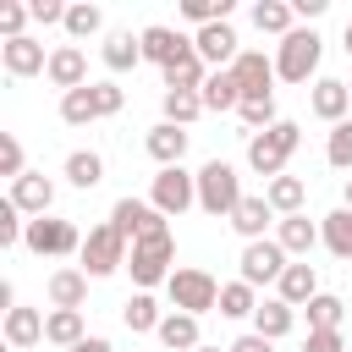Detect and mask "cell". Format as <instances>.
Wrapping results in <instances>:
<instances>
[{"label": "cell", "instance_id": "1", "mask_svg": "<svg viewBox=\"0 0 352 352\" xmlns=\"http://www.w3.org/2000/svg\"><path fill=\"white\" fill-rule=\"evenodd\" d=\"M126 270H132V286H138V292L165 286V280L176 275V236H170V226H160V231L138 236V242H132V253H126Z\"/></svg>", "mask_w": 352, "mask_h": 352}, {"label": "cell", "instance_id": "2", "mask_svg": "<svg viewBox=\"0 0 352 352\" xmlns=\"http://www.w3.org/2000/svg\"><path fill=\"white\" fill-rule=\"evenodd\" d=\"M297 143H302V126L297 121H275L270 132H253L248 138V165L264 182H275V176H286V160L297 154Z\"/></svg>", "mask_w": 352, "mask_h": 352}, {"label": "cell", "instance_id": "3", "mask_svg": "<svg viewBox=\"0 0 352 352\" xmlns=\"http://www.w3.org/2000/svg\"><path fill=\"white\" fill-rule=\"evenodd\" d=\"M242 198H248V192H242V176H236V165H226V160H209V165L198 170V209H204V214H214V220H231Z\"/></svg>", "mask_w": 352, "mask_h": 352}, {"label": "cell", "instance_id": "4", "mask_svg": "<svg viewBox=\"0 0 352 352\" xmlns=\"http://www.w3.org/2000/svg\"><path fill=\"white\" fill-rule=\"evenodd\" d=\"M319 55H324V38L314 28H292L280 44H275V77L280 82H308L319 72Z\"/></svg>", "mask_w": 352, "mask_h": 352}, {"label": "cell", "instance_id": "5", "mask_svg": "<svg viewBox=\"0 0 352 352\" xmlns=\"http://www.w3.org/2000/svg\"><path fill=\"white\" fill-rule=\"evenodd\" d=\"M165 297H170V308L176 314H214L220 308V280L209 275V270H192V264H182L170 280H165Z\"/></svg>", "mask_w": 352, "mask_h": 352}, {"label": "cell", "instance_id": "6", "mask_svg": "<svg viewBox=\"0 0 352 352\" xmlns=\"http://www.w3.org/2000/svg\"><path fill=\"white\" fill-rule=\"evenodd\" d=\"M126 253H132V242L104 220V226H94L88 236H82V275L88 280H99V275H116V270H126Z\"/></svg>", "mask_w": 352, "mask_h": 352}, {"label": "cell", "instance_id": "7", "mask_svg": "<svg viewBox=\"0 0 352 352\" xmlns=\"http://www.w3.org/2000/svg\"><path fill=\"white\" fill-rule=\"evenodd\" d=\"M148 204H154L165 220H176V214H187V209H198V176H187L182 165H165V170L148 182Z\"/></svg>", "mask_w": 352, "mask_h": 352}, {"label": "cell", "instance_id": "8", "mask_svg": "<svg viewBox=\"0 0 352 352\" xmlns=\"http://www.w3.org/2000/svg\"><path fill=\"white\" fill-rule=\"evenodd\" d=\"M22 248H28V253H38V258H66V253H82V231H77L72 220L38 214V220H28Z\"/></svg>", "mask_w": 352, "mask_h": 352}, {"label": "cell", "instance_id": "9", "mask_svg": "<svg viewBox=\"0 0 352 352\" xmlns=\"http://www.w3.org/2000/svg\"><path fill=\"white\" fill-rule=\"evenodd\" d=\"M286 264H292V258H286V248H280L275 236L248 242V248H242V258H236V270H242V280H248L253 292H258V286H275V280L286 275Z\"/></svg>", "mask_w": 352, "mask_h": 352}, {"label": "cell", "instance_id": "10", "mask_svg": "<svg viewBox=\"0 0 352 352\" xmlns=\"http://www.w3.org/2000/svg\"><path fill=\"white\" fill-rule=\"evenodd\" d=\"M192 50L204 55V66H209V72H231V66H236V55H242V38H236V28H231V22H209V28H198V33H192Z\"/></svg>", "mask_w": 352, "mask_h": 352}, {"label": "cell", "instance_id": "11", "mask_svg": "<svg viewBox=\"0 0 352 352\" xmlns=\"http://www.w3.org/2000/svg\"><path fill=\"white\" fill-rule=\"evenodd\" d=\"M110 226H116L126 242H138V236L160 231V226H165V214H160L148 198H116V209H110Z\"/></svg>", "mask_w": 352, "mask_h": 352}, {"label": "cell", "instance_id": "12", "mask_svg": "<svg viewBox=\"0 0 352 352\" xmlns=\"http://www.w3.org/2000/svg\"><path fill=\"white\" fill-rule=\"evenodd\" d=\"M231 77H236L242 99H270V82H275V60H270L264 50H242V55H236V66H231Z\"/></svg>", "mask_w": 352, "mask_h": 352}, {"label": "cell", "instance_id": "13", "mask_svg": "<svg viewBox=\"0 0 352 352\" xmlns=\"http://www.w3.org/2000/svg\"><path fill=\"white\" fill-rule=\"evenodd\" d=\"M138 38H143V60H148V66H160V72H165L176 55H187V50H192V38H182V33H176V28H165V22L143 28Z\"/></svg>", "mask_w": 352, "mask_h": 352}, {"label": "cell", "instance_id": "14", "mask_svg": "<svg viewBox=\"0 0 352 352\" xmlns=\"http://www.w3.org/2000/svg\"><path fill=\"white\" fill-rule=\"evenodd\" d=\"M60 94H72V88H88V55L77 50V44H60V50H50V72H44Z\"/></svg>", "mask_w": 352, "mask_h": 352}, {"label": "cell", "instance_id": "15", "mask_svg": "<svg viewBox=\"0 0 352 352\" xmlns=\"http://www.w3.org/2000/svg\"><path fill=\"white\" fill-rule=\"evenodd\" d=\"M308 104H314V116H319V121L341 126V121H346V110H352V88H346L341 77H319V82H314V94H308Z\"/></svg>", "mask_w": 352, "mask_h": 352}, {"label": "cell", "instance_id": "16", "mask_svg": "<svg viewBox=\"0 0 352 352\" xmlns=\"http://www.w3.org/2000/svg\"><path fill=\"white\" fill-rule=\"evenodd\" d=\"M6 198H11L22 214H33V220H38V214H50V204H55V182H50V176H38V170H28V176H16V182H11V192H6Z\"/></svg>", "mask_w": 352, "mask_h": 352}, {"label": "cell", "instance_id": "17", "mask_svg": "<svg viewBox=\"0 0 352 352\" xmlns=\"http://www.w3.org/2000/svg\"><path fill=\"white\" fill-rule=\"evenodd\" d=\"M0 66L11 77H38V72H50V55L38 38H11V44H0Z\"/></svg>", "mask_w": 352, "mask_h": 352}, {"label": "cell", "instance_id": "18", "mask_svg": "<svg viewBox=\"0 0 352 352\" xmlns=\"http://www.w3.org/2000/svg\"><path fill=\"white\" fill-rule=\"evenodd\" d=\"M275 242L286 248V258H302L308 264V253L319 248V226L308 214H286V220H275Z\"/></svg>", "mask_w": 352, "mask_h": 352}, {"label": "cell", "instance_id": "19", "mask_svg": "<svg viewBox=\"0 0 352 352\" xmlns=\"http://www.w3.org/2000/svg\"><path fill=\"white\" fill-rule=\"evenodd\" d=\"M143 148H148V160H154L160 170H165V165H182V154H187V126H170V121H160V126H148Z\"/></svg>", "mask_w": 352, "mask_h": 352}, {"label": "cell", "instance_id": "20", "mask_svg": "<svg viewBox=\"0 0 352 352\" xmlns=\"http://www.w3.org/2000/svg\"><path fill=\"white\" fill-rule=\"evenodd\" d=\"M275 297L292 302V308H308L319 297V270L314 264H286V275L275 280Z\"/></svg>", "mask_w": 352, "mask_h": 352}, {"label": "cell", "instance_id": "21", "mask_svg": "<svg viewBox=\"0 0 352 352\" xmlns=\"http://www.w3.org/2000/svg\"><path fill=\"white\" fill-rule=\"evenodd\" d=\"M270 220H275L270 198H264V192H248V198L236 204V214H231V231L248 236V242H264V226H270Z\"/></svg>", "mask_w": 352, "mask_h": 352}, {"label": "cell", "instance_id": "22", "mask_svg": "<svg viewBox=\"0 0 352 352\" xmlns=\"http://www.w3.org/2000/svg\"><path fill=\"white\" fill-rule=\"evenodd\" d=\"M44 297H50V308H82L88 302V275L82 270H50Z\"/></svg>", "mask_w": 352, "mask_h": 352}, {"label": "cell", "instance_id": "23", "mask_svg": "<svg viewBox=\"0 0 352 352\" xmlns=\"http://www.w3.org/2000/svg\"><path fill=\"white\" fill-rule=\"evenodd\" d=\"M44 341L60 346V352H72L77 341H88V330H82V308H50V314H44Z\"/></svg>", "mask_w": 352, "mask_h": 352}, {"label": "cell", "instance_id": "24", "mask_svg": "<svg viewBox=\"0 0 352 352\" xmlns=\"http://www.w3.org/2000/svg\"><path fill=\"white\" fill-rule=\"evenodd\" d=\"M154 336H160V346H165V352H198V346H204L198 319H192V314H176V308L160 319V330H154Z\"/></svg>", "mask_w": 352, "mask_h": 352}, {"label": "cell", "instance_id": "25", "mask_svg": "<svg viewBox=\"0 0 352 352\" xmlns=\"http://www.w3.org/2000/svg\"><path fill=\"white\" fill-rule=\"evenodd\" d=\"M0 336H6V346H38L44 341V314L38 308H11L6 314V324H0Z\"/></svg>", "mask_w": 352, "mask_h": 352}, {"label": "cell", "instance_id": "26", "mask_svg": "<svg viewBox=\"0 0 352 352\" xmlns=\"http://www.w3.org/2000/svg\"><path fill=\"white\" fill-rule=\"evenodd\" d=\"M292 324H297V308H292V302H280V297H264V302H258V314H253V330H258L264 341L292 336Z\"/></svg>", "mask_w": 352, "mask_h": 352}, {"label": "cell", "instance_id": "27", "mask_svg": "<svg viewBox=\"0 0 352 352\" xmlns=\"http://www.w3.org/2000/svg\"><path fill=\"white\" fill-rule=\"evenodd\" d=\"M99 55H104L110 72H132V66L143 60V38L126 33V28H116V33H104V50H99Z\"/></svg>", "mask_w": 352, "mask_h": 352}, {"label": "cell", "instance_id": "28", "mask_svg": "<svg viewBox=\"0 0 352 352\" xmlns=\"http://www.w3.org/2000/svg\"><path fill=\"white\" fill-rule=\"evenodd\" d=\"M204 82H209V66H204L198 50H187V55H176V60L165 66V88H192V94H204Z\"/></svg>", "mask_w": 352, "mask_h": 352}, {"label": "cell", "instance_id": "29", "mask_svg": "<svg viewBox=\"0 0 352 352\" xmlns=\"http://www.w3.org/2000/svg\"><path fill=\"white\" fill-rule=\"evenodd\" d=\"M264 198H270V209L286 220V214H302L308 187H302V176H275V182H264Z\"/></svg>", "mask_w": 352, "mask_h": 352}, {"label": "cell", "instance_id": "30", "mask_svg": "<svg viewBox=\"0 0 352 352\" xmlns=\"http://www.w3.org/2000/svg\"><path fill=\"white\" fill-rule=\"evenodd\" d=\"M160 110H165V121H170V126H192V121L204 116V94H192V88H165Z\"/></svg>", "mask_w": 352, "mask_h": 352}, {"label": "cell", "instance_id": "31", "mask_svg": "<svg viewBox=\"0 0 352 352\" xmlns=\"http://www.w3.org/2000/svg\"><path fill=\"white\" fill-rule=\"evenodd\" d=\"M160 302H154V292H132L126 297V308H121V324L132 330V336H143V330H160Z\"/></svg>", "mask_w": 352, "mask_h": 352}, {"label": "cell", "instance_id": "32", "mask_svg": "<svg viewBox=\"0 0 352 352\" xmlns=\"http://www.w3.org/2000/svg\"><path fill=\"white\" fill-rule=\"evenodd\" d=\"M319 242L336 253V258H352V209H330L319 220Z\"/></svg>", "mask_w": 352, "mask_h": 352}, {"label": "cell", "instance_id": "33", "mask_svg": "<svg viewBox=\"0 0 352 352\" xmlns=\"http://www.w3.org/2000/svg\"><path fill=\"white\" fill-rule=\"evenodd\" d=\"M220 314H226V319H253V314H258V292H253L242 275L226 280V286H220Z\"/></svg>", "mask_w": 352, "mask_h": 352}, {"label": "cell", "instance_id": "34", "mask_svg": "<svg viewBox=\"0 0 352 352\" xmlns=\"http://www.w3.org/2000/svg\"><path fill=\"white\" fill-rule=\"evenodd\" d=\"M292 16H297V11H292L286 0H258V6H253V28H258V33H275V38H286V33L297 28Z\"/></svg>", "mask_w": 352, "mask_h": 352}, {"label": "cell", "instance_id": "35", "mask_svg": "<svg viewBox=\"0 0 352 352\" xmlns=\"http://www.w3.org/2000/svg\"><path fill=\"white\" fill-rule=\"evenodd\" d=\"M66 182H72V187H82V192H88V187H99V182H104V160H99L94 148L66 154Z\"/></svg>", "mask_w": 352, "mask_h": 352}, {"label": "cell", "instance_id": "36", "mask_svg": "<svg viewBox=\"0 0 352 352\" xmlns=\"http://www.w3.org/2000/svg\"><path fill=\"white\" fill-rule=\"evenodd\" d=\"M236 104H242L236 77H231V72H209V82H204V110H236Z\"/></svg>", "mask_w": 352, "mask_h": 352}, {"label": "cell", "instance_id": "37", "mask_svg": "<svg viewBox=\"0 0 352 352\" xmlns=\"http://www.w3.org/2000/svg\"><path fill=\"white\" fill-rule=\"evenodd\" d=\"M60 121H66V126H88V121H99L94 82H88V88H72V94H60Z\"/></svg>", "mask_w": 352, "mask_h": 352}, {"label": "cell", "instance_id": "38", "mask_svg": "<svg viewBox=\"0 0 352 352\" xmlns=\"http://www.w3.org/2000/svg\"><path fill=\"white\" fill-rule=\"evenodd\" d=\"M302 314H308V330H341V314H346V302H341L336 292H319V297H314Z\"/></svg>", "mask_w": 352, "mask_h": 352}, {"label": "cell", "instance_id": "39", "mask_svg": "<svg viewBox=\"0 0 352 352\" xmlns=\"http://www.w3.org/2000/svg\"><path fill=\"white\" fill-rule=\"evenodd\" d=\"M236 116H242L248 138H253V132H270V126L280 121V116H275V94H270V99H242V104H236Z\"/></svg>", "mask_w": 352, "mask_h": 352}, {"label": "cell", "instance_id": "40", "mask_svg": "<svg viewBox=\"0 0 352 352\" xmlns=\"http://www.w3.org/2000/svg\"><path fill=\"white\" fill-rule=\"evenodd\" d=\"M99 28H104V11L99 6H88V0L82 6H66V33L72 38H94Z\"/></svg>", "mask_w": 352, "mask_h": 352}, {"label": "cell", "instance_id": "41", "mask_svg": "<svg viewBox=\"0 0 352 352\" xmlns=\"http://www.w3.org/2000/svg\"><path fill=\"white\" fill-rule=\"evenodd\" d=\"M182 16L209 28V22H231V0H182Z\"/></svg>", "mask_w": 352, "mask_h": 352}, {"label": "cell", "instance_id": "42", "mask_svg": "<svg viewBox=\"0 0 352 352\" xmlns=\"http://www.w3.org/2000/svg\"><path fill=\"white\" fill-rule=\"evenodd\" d=\"M324 160H330L336 170H352V121L330 126V138H324Z\"/></svg>", "mask_w": 352, "mask_h": 352}, {"label": "cell", "instance_id": "43", "mask_svg": "<svg viewBox=\"0 0 352 352\" xmlns=\"http://www.w3.org/2000/svg\"><path fill=\"white\" fill-rule=\"evenodd\" d=\"M22 236H28V220H22V209L6 198V204H0V248H16Z\"/></svg>", "mask_w": 352, "mask_h": 352}, {"label": "cell", "instance_id": "44", "mask_svg": "<svg viewBox=\"0 0 352 352\" xmlns=\"http://www.w3.org/2000/svg\"><path fill=\"white\" fill-rule=\"evenodd\" d=\"M28 16H33V11H28V6H16V0H6V6H0V33H6V44H11V38H28V33H22V28H28Z\"/></svg>", "mask_w": 352, "mask_h": 352}, {"label": "cell", "instance_id": "45", "mask_svg": "<svg viewBox=\"0 0 352 352\" xmlns=\"http://www.w3.org/2000/svg\"><path fill=\"white\" fill-rule=\"evenodd\" d=\"M0 176H28V165H22V143L11 138V132H0Z\"/></svg>", "mask_w": 352, "mask_h": 352}, {"label": "cell", "instance_id": "46", "mask_svg": "<svg viewBox=\"0 0 352 352\" xmlns=\"http://www.w3.org/2000/svg\"><path fill=\"white\" fill-rule=\"evenodd\" d=\"M94 104H99V121H104V116H121L126 94H121L116 82H94Z\"/></svg>", "mask_w": 352, "mask_h": 352}, {"label": "cell", "instance_id": "47", "mask_svg": "<svg viewBox=\"0 0 352 352\" xmlns=\"http://www.w3.org/2000/svg\"><path fill=\"white\" fill-rule=\"evenodd\" d=\"M302 352H346V341H341V330H308Z\"/></svg>", "mask_w": 352, "mask_h": 352}, {"label": "cell", "instance_id": "48", "mask_svg": "<svg viewBox=\"0 0 352 352\" xmlns=\"http://www.w3.org/2000/svg\"><path fill=\"white\" fill-rule=\"evenodd\" d=\"M28 11H33V22H44V28H50V22L66 28V6H60V0H28Z\"/></svg>", "mask_w": 352, "mask_h": 352}, {"label": "cell", "instance_id": "49", "mask_svg": "<svg viewBox=\"0 0 352 352\" xmlns=\"http://www.w3.org/2000/svg\"><path fill=\"white\" fill-rule=\"evenodd\" d=\"M270 346H275V341H264L258 330H248V336H236V341H231L226 352H270Z\"/></svg>", "mask_w": 352, "mask_h": 352}, {"label": "cell", "instance_id": "50", "mask_svg": "<svg viewBox=\"0 0 352 352\" xmlns=\"http://www.w3.org/2000/svg\"><path fill=\"white\" fill-rule=\"evenodd\" d=\"M292 11H297V16H308V22H314V16H319V11H324V0H292Z\"/></svg>", "mask_w": 352, "mask_h": 352}, {"label": "cell", "instance_id": "51", "mask_svg": "<svg viewBox=\"0 0 352 352\" xmlns=\"http://www.w3.org/2000/svg\"><path fill=\"white\" fill-rule=\"evenodd\" d=\"M72 352H116V346H110V341H104V336H88V341H77V346H72Z\"/></svg>", "mask_w": 352, "mask_h": 352}, {"label": "cell", "instance_id": "52", "mask_svg": "<svg viewBox=\"0 0 352 352\" xmlns=\"http://www.w3.org/2000/svg\"><path fill=\"white\" fill-rule=\"evenodd\" d=\"M341 209H352V176H346V187H341Z\"/></svg>", "mask_w": 352, "mask_h": 352}, {"label": "cell", "instance_id": "53", "mask_svg": "<svg viewBox=\"0 0 352 352\" xmlns=\"http://www.w3.org/2000/svg\"><path fill=\"white\" fill-rule=\"evenodd\" d=\"M341 44H346V55H352V22H346V33H341Z\"/></svg>", "mask_w": 352, "mask_h": 352}, {"label": "cell", "instance_id": "54", "mask_svg": "<svg viewBox=\"0 0 352 352\" xmlns=\"http://www.w3.org/2000/svg\"><path fill=\"white\" fill-rule=\"evenodd\" d=\"M198 352H220V346H198Z\"/></svg>", "mask_w": 352, "mask_h": 352}, {"label": "cell", "instance_id": "55", "mask_svg": "<svg viewBox=\"0 0 352 352\" xmlns=\"http://www.w3.org/2000/svg\"><path fill=\"white\" fill-rule=\"evenodd\" d=\"M346 88H352V82H346Z\"/></svg>", "mask_w": 352, "mask_h": 352}]
</instances>
